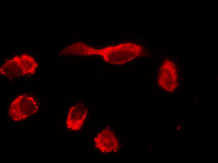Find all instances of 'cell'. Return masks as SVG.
Segmentation results:
<instances>
[{
    "instance_id": "obj_3",
    "label": "cell",
    "mask_w": 218,
    "mask_h": 163,
    "mask_svg": "<svg viewBox=\"0 0 218 163\" xmlns=\"http://www.w3.org/2000/svg\"><path fill=\"white\" fill-rule=\"evenodd\" d=\"M18 62L24 75L34 74L37 67V64L31 56L23 54L18 56Z\"/></svg>"
},
{
    "instance_id": "obj_2",
    "label": "cell",
    "mask_w": 218,
    "mask_h": 163,
    "mask_svg": "<svg viewBox=\"0 0 218 163\" xmlns=\"http://www.w3.org/2000/svg\"><path fill=\"white\" fill-rule=\"evenodd\" d=\"M18 55L6 61L0 67L1 75L10 79L18 78L24 74L18 62Z\"/></svg>"
},
{
    "instance_id": "obj_1",
    "label": "cell",
    "mask_w": 218,
    "mask_h": 163,
    "mask_svg": "<svg viewBox=\"0 0 218 163\" xmlns=\"http://www.w3.org/2000/svg\"><path fill=\"white\" fill-rule=\"evenodd\" d=\"M38 108V103L33 97L22 95L18 96L12 101L8 113L13 120L19 121L36 113Z\"/></svg>"
}]
</instances>
